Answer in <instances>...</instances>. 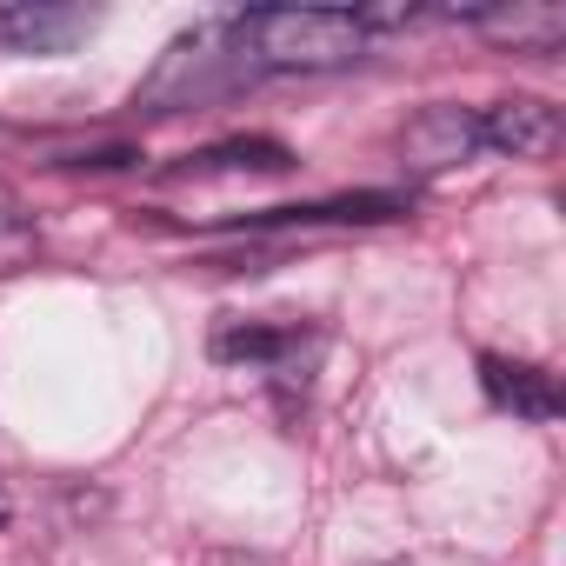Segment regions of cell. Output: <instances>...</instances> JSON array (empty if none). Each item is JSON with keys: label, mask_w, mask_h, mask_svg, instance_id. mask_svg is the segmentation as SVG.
<instances>
[{"label": "cell", "mask_w": 566, "mask_h": 566, "mask_svg": "<svg viewBox=\"0 0 566 566\" xmlns=\"http://www.w3.org/2000/svg\"><path fill=\"white\" fill-rule=\"evenodd\" d=\"M467 21L480 34H493L513 54H553L566 41V14L559 8H533V0H513V8H467Z\"/></svg>", "instance_id": "obj_7"}, {"label": "cell", "mask_w": 566, "mask_h": 566, "mask_svg": "<svg viewBox=\"0 0 566 566\" xmlns=\"http://www.w3.org/2000/svg\"><path fill=\"white\" fill-rule=\"evenodd\" d=\"M94 28L87 8H61V0H14L0 8V48L8 54H67Z\"/></svg>", "instance_id": "obj_3"}, {"label": "cell", "mask_w": 566, "mask_h": 566, "mask_svg": "<svg viewBox=\"0 0 566 566\" xmlns=\"http://www.w3.org/2000/svg\"><path fill=\"white\" fill-rule=\"evenodd\" d=\"M227 28L253 74H334L367 54V28L347 8H260Z\"/></svg>", "instance_id": "obj_1"}, {"label": "cell", "mask_w": 566, "mask_h": 566, "mask_svg": "<svg viewBox=\"0 0 566 566\" xmlns=\"http://www.w3.org/2000/svg\"><path fill=\"white\" fill-rule=\"evenodd\" d=\"M207 566H260V559H247V553H213Z\"/></svg>", "instance_id": "obj_11"}, {"label": "cell", "mask_w": 566, "mask_h": 566, "mask_svg": "<svg viewBox=\"0 0 566 566\" xmlns=\"http://www.w3.org/2000/svg\"><path fill=\"white\" fill-rule=\"evenodd\" d=\"M253 67H247V54L233 48V28H200V34H180L174 48H167V61L154 67V81H147V107L154 114H174V107H193V101H213V94H227L233 81H247Z\"/></svg>", "instance_id": "obj_2"}, {"label": "cell", "mask_w": 566, "mask_h": 566, "mask_svg": "<svg viewBox=\"0 0 566 566\" xmlns=\"http://www.w3.org/2000/svg\"><path fill=\"white\" fill-rule=\"evenodd\" d=\"M480 387H486V400H493L500 413H513V420H559V387H553V374L533 367V360L486 354V360H480Z\"/></svg>", "instance_id": "obj_5"}, {"label": "cell", "mask_w": 566, "mask_h": 566, "mask_svg": "<svg viewBox=\"0 0 566 566\" xmlns=\"http://www.w3.org/2000/svg\"><path fill=\"white\" fill-rule=\"evenodd\" d=\"M28 247H34V227H28L21 200H14L8 187H0V266H8V260H21Z\"/></svg>", "instance_id": "obj_10"}, {"label": "cell", "mask_w": 566, "mask_h": 566, "mask_svg": "<svg viewBox=\"0 0 566 566\" xmlns=\"http://www.w3.org/2000/svg\"><path fill=\"white\" fill-rule=\"evenodd\" d=\"M301 354V334L294 327H220L213 334V360H227V367H287Z\"/></svg>", "instance_id": "obj_8"}, {"label": "cell", "mask_w": 566, "mask_h": 566, "mask_svg": "<svg viewBox=\"0 0 566 566\" xmlns=\"http://www.w3.org/2000/svg\"><path fill=\"white\" fill-rule=\"evenodd\" d=\"M287 174L294 167V154L280 147V140H227V147H207V154H193L187 160V174Z\"/></svg>", "instance_id": "obj_9"}, {"label": "cell", "mask_w": 566, "mask_h": 566, "mask_svg": "<svg viewBox=\"0 0 566 566\" xmlns=\"http://www.w3.org/2000/svg\"><path fill=\"white\" fill-rule=\"evenodd\" d=\"M0 526H8V493H0Z\"/></svg>", "instance_id": "obj_12"}, {"label": "cell", "mask_w": 566, "mask_h": 566, "mask_svg": "<svg viewBox=\"0 0 566 566\" xmlns=\"http://www.w3.org/2000/svg\"><path fill=\"white\" fill-rule=\"evenodd\" d=\"M553 140H559V114L546 101H500L480 114V147H493V154L539 160V154H553Z\"/></svg>", "instance_id": "obj_6"}, {"label": "cell", "mask_w": 566, "mask_h": 566, "mask_svg": "<svg viewBox=\"0 0 566 566\" xmlns=\"http://www.w3.org/2000/svg\"><path fill=\"white\" fill-rule=\"evenodd\" d=\"M400 154H407V167H420V174L467 167V160L480 154V114H460V107H427V114L400 134Z\"/></svg>", "instance_id": "obj_4"}]
</instances>
